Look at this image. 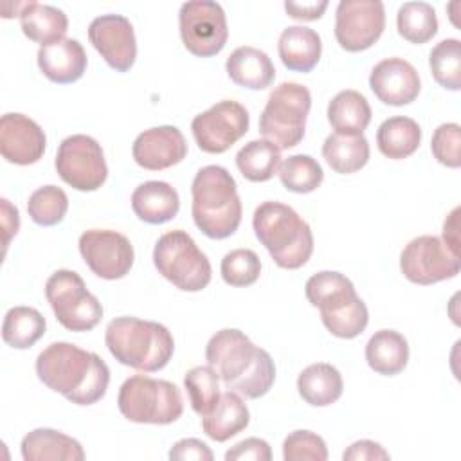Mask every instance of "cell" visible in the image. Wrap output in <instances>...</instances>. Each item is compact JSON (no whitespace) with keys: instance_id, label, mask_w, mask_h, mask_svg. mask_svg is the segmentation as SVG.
I'll return each mask as SVG.
<instances>
[{"instance_id":"cell-36","label":"cell","mask_w":461,"mask_h":461,"mask_svg":"<svg viewBox=\"0 0 461 461\" xmlns=\"http://www.w3.org/2000/svg\"><path fill=\"white\" fill-rule=\"evenodd\" d=\"M184 387L187 391L193 411L198 416H207L220 400V376L207 366H194L184 376Z\"/></svg>"},{"instance_id":"cell-4","label":"cell","mask_w":461,"mask_h":461,"mask_svg":"<svg viewBox=\"0 0 461 461\" xmlns=\"http://www.w3.org/2000/svg\"><path fill=\"white\" fill-rule=\"evenodd\" d=\"M104 342L117 362L142 373L164 369L175 353L173 335L164 324L128 315L108 322Z\"/></svg>"},{"instance_id":"cell-19","label":"cell","mask_w":461,"mask_h":461,"mask_svg":"<svg viewBox=\"0 0 461 461\" xmlns=\"http://www.w3.org/2000/svg\"><path fill=\"white\" fill-rule=\"evenodd\" d=\"M373 94L389 106L411 104L421 90V79L412 63L403 58H385L369 74Z\"/></svg>"},{"instance_id":"cell-16","label":"cell","mask_w":461,"mask_h":461,"mask_svg":"<svg viewBox=\"0 0 461 461\" xmlns=\"http://www.w3.org/2000/svg\"><path fill=\"white\" fill-rule=\"evenodd\" d=\"M79 252L86 267L101 279L115 281L124 277L135 259L131 241L110 229H90L79 236Z\"/></svg>"},{"instance_id":"cell-47","label":"cell","mask_w":461,"mask_h":461,"mask_svg":"<svg viewBox=\"0 0 461 461\" xmlns=\"http://www.w3.org/2000/svg\"><path fill=\"white\" fill-rule=\"evenodd\" d=\"M0 203H2V230H4V256H5L11 238L16 236L20 229V214H18V209L11 205L7 198H2Z\"/></svg>"},{"instance_id":"cell-28","label":"cell","mask_w":461,"mask_h":461,"mask_svg":"<svg viewBox=\"0 0 461 461\" xmlns=\"http://www.w3.org/2000/svg\"><path fill=\"white\" fill-rule=\"evenodd\" d=\"M367 366L384 376L402 373L409 362L407 339L394 330H378L366 344Z\"/></svg>"},{"instance_id":"cell-26","label":"cell","mask_w":461,"mask_h":461,"mask_svg":"<svg viewBox=\"0 0 461 461\" xmlns=\"http://www.w3.org/2000/svg\"><path fill=\"white\" fill-rule=\"evenodd\" d=\"M250 421V412L243 396L234 391H225L220 394L216 407L202 418V430L207 438L223 443L232 436L247 429Z\"/></svg>"},{"instance_id":"cell-34","label":"cell","mask_w":461,"mask_h":461,"mask_svg":"<svg viewBox=\"0 0 461 461\" xmlns=\"http://www.w3.org/2000/svg\"><path fill=\"white\" fill-rule=\"evenodd\" d=\"M236 166L247 180L267 182L279 171L281 149L265 139L250 140L236 153Z\"/></svg>"},{"instance_id":"cell-12","label":"cell","mask_w":461,"mask_h":461,"mask_svg":"<svg viewBox=\"0 0 461 461\" xmlns=\"http://www.w3.org/2000/svg\"><path fill=\"white\" fill-rule=\"evenodd\" d=\"M59 178L76 191H95L108 178V166L101 144L85 133L61 140L56 160Z\"/></svg>"},{"instance_id":"cell-40","label":"cell","mask_w":461,"mask_h":461,"mask_svg":"<svg viewBox=\"0 0 461 461\" xmlns=\"http://www.w3.org/2000/svg\"><path fill=\"white\" fill-rule=\"evenodd\" d=\"M220 272L229 286H250L259 279L261 261L250 249H234L223 256Z\"/></svg>"},{"instance_id":"cell-42","label":"cell","mask_w":461,"mask_h":461,"mask_svg":"<svg viewBox=\"0 0 461 461\" xmlns=\"http://www.w3.org/2000/svg\"><path fill=\"white\" fill-rule=\"evenodd\" d=\"M430 151L434 158L447 167L461 166V126L457 122L439 124L430 140Z\"/></svg>"},{"instance_id":"cell-11","label":"cell","mask_w":461,"mask_h":461,"mask_svg":"<svg viewBox=\"0 0 461 461\" xmlns=\"http://www.w3.org/2000/svg\"><path fill=\"white\" fill-rule=\"evenodd\" d=\"M178 29L184 47L198 58L216 56L229 38L225 11L212 0L184 2L178 11Z\"/></svg>"},{"instance_id":"cell-33","label":"cell","mask_w":461,"mask_h":461,"mask_svg":"<svg viewBox=\"0 0 461 461\" xmlns=\"http://www.w3.org/2000/svg\"><path fill=\"white\" fill-rule=\"evenodd\" d=\"M45 328V317L36 308L14 306L4 317L2 339L14 349H27L43 337Z\"/></svg>"},{"instance_id":"cell-17","label":"cell","mask_w":461,"mask_h":461,"mask_svg":"<svg viewBox=\"0 0 461 461\" xmlns=\"http://www.w3.org/2000/svg\"><path fill=\"white\" fill-rule=\"evenodd\" d=\"M88 40L101 58L117 72H128L137 59L131 22L122 14H101L88 25Z\"/></svg>"},{"instance_id":"cell-32","label":"cell","mask_w":461,"mask_h":461,"mask_svg":"<svg viewBox=\"0 0 461 461\" xmlns=\"http://www.w3.org/2000/svg\"><path fill=\"white\" fill-rule=\"evenodd\" d=\"M322 157L328 166L340 175H351L362 169L369 160V142L362 135L331 133L322 144Z\"/></svg>"},{"instance_id":"cell-8","label":"cell","mask_w":461,"mask_h":461,"mask_svg":"<svg viewBox=\"0 0 461 461\" xmlns=\"http://www.w3.org/2000/svg\"><path fill=\"white\" fill-rule=\"evenodd\" d=\"M310 108V90L301 83L285 81L268 95L259 115V133L279 149L294 148L304 137Z\"/></svg>"},{"instance_id":"cell-13","label":"cell","mask_w":461,"mask_h":461,"mask_svg":"<svg viewBox=\"0 0 461 461\" xmlns=\"http://www.w3.org/2000/svg\"><path fill=\"white\" fill-rule=\"evenodd\" d=\"M247 108L232 99H223L191 121L198 148L205 153H225L249 131Z\"/></svg>"},{"instance_id":"cell-6","label":"cell","mask_w":461,"mask_h":461,"mask_svg":"<svg viewBox=\"0 0 461 461\" xmlns=\"http://www.w3.org/2000/svg\"><path fill=\"white\" fill-rule=\"evenodd\" d=\"M304 294L310 304L319 308L321 321L331 335L355 339L366 330L369 322L367 306L344 274L335 270L317 272L306 281Z\"/></svg>"},{"instance_id":"cell-20","label":"cell","mask_w":461,"mask_h":461,"mask_svg":"<svg viewBox=\"0 0 461 461\" xmlns=\"http://www.w3.org/2000/svg\"><path fill=\"white\" fill-rule=\"evenodd\" d=\"M131 155L140 167L160 171L176 166L185 158L187 142L176 126H155L137 135L131 146Z\"/></svg>"},{"instance_id":"cell-31","label":"cell","mask_w":461,"mask_h":461,"mask_svg":"<svg viewBox=\"0 0 461 461\" xmlns=\"http://www.w3.org/2000/svg\"><path fill=\"white\" fill-rule=\"evenodd\" d=\"M421 142L420 124L405 115H394L385 119L376 131V146L380 153L393 160L411 157Z\"/></svg>"},{"instance_id":"cell-21","label":"cell","mask_w":461,"mask_h":461,"mask_svg":"<svg viewBox=\"0 0 461 461\" xmlns=\"http://www.w3.org/2000/svg\"><path fill=\"white\" fill-rule=\"evenodd\" d=\"M86 63V52L74 38H63L38 49V67L41 74L58 85H68L81 79Z\"/></svg>"},{"instance_id":"cell-14","label":"cell","mask_w":461,"mask_h":461,"mask_svg":"<svg viewBox=\"0 0 461 461\" xmlns=\"http://www.w3.org/2000/svg\"><path fill=\"white\" fill-rule=\"evenodd\" d=\"M461 263L438 236L423 234L411 240L400 254V270L414 285H434L459 274Z\"/></svg>"},{"instance_id":"cell-25","label":"cell","mask_w":461,"mask_h":461,"mask_svg":"<svg viewBox=\"0 0 461 461\" xmlns=\"http://www.w3.org/2000/svg\"><path fill=\"white\" fill-rule=\"evenodd\" d=\"M277 52L288 70L310 72L321 59L322 41L317 31L304 25H290L279 36Z\"/></svg>"},{"instance_id":"cell-43","label":"cell","mask_w":461,"mask_h":461,"mask_svg":"<svg viewBox=\"0 0 461 461\" xmlns=\"http://www.w3.org/2000/svg\"><path fill=\"white\" fill-rule=\"evenodd\" d=\"M270 445L261 438H247L225 452V461H270Z\"/></svg>"},{"instance_id":"cell-37","label":"cell","mask_w":461,"mask_h":461,"mask_svg":"<svg viewBox=\"0 0 461 461\" xmlns=\"http://www.w3.org/2000/svg\"><path fill=\"white\" fill-rule=\"evenodd\" d=\"M277 175L285 189L299 194L315 191L324 180V171L321 164L313 157L303 153L285 158L279 166Z\"/></svg>"},{"instance_id":"cell-22","label":"cell","mask_w":461,"mask_h":461,"mask_svg":"<svg viewBox=\"0 0 461 461\" xmlns=\"http://www.w3.org/2000/svg\"><path fill=\"white\" fill-rule=\"evenodd\" d=\"M131 209L139 220L160 225L173 220L180 209L176 189L162 180H148L131 193Z\"/></svg>"},{"instance_id":"cell-30","label":"cell","mask_w":461,"mask_h":461,"mask_svg":"<svg viewBox=\"0 0 461 461\" xmlns=\"http://www.w3.org/2000/svg\"><path fill=\"white\" fill-rule=\"evenodd\" d=\"M328 121L335 133L362 135L371 122V106L357 90H340L328 103Z\"/></svg>"},{"instance_id":"cell-35","label":"cell","mask_w":461,"mask_h":461,"mask_svg":"<svg viewBox=\"0 0 461 461\" xmlns=\"http://www.w3.org/2000/svg\"><path fill=\"white\" fill-rule=\"evenodd\" d=\"M398 34L409 43L421 45L430 41L438 32V16L427 2H405L396 13Z\"/></svg>"},{"instance_id":"cell-3","label":"cell","mask_w":461,"mask_h":461,"mask_svg":"<svg viewBox=\"0 0 461 461\" xmlns=\"http://www.w3.org/2000/svg\"><path fill=\"white\" fill-rule=\"evenodd\" d=\"M194 225L211 240L232 236L241 223V200L232 175L221 166H205L191 184Z\"/></svg>"},{"instance_id":"cell-2","label":"cell","mask_w":461,"mask_h":461,"mask_svg":"<svg viewBox=\"0 0 461 461\" xmlns=\"http://www.w3.org/2000/svg\"><path fill=\"white\" fill-rule=\"evenodd\" d=\"M38 378L76 405L97 403L108 389L106 362L70 342H52L36 358Z\"/></svg>"},{"instance_id":"cell-44","label":"cell","mask_w":461,"mask_h":461,"mask_svg":"<svg viewBox=\"0 0 461 461\" xmlns=\"http://www.w3.org/2000/svg\"><path fill=\"white\" fill-rule=\"evenodd\" d=\"M169 459L173 461H189V459H194V461H212L214 459V454L212 450L200 439L196 438H185V439H180L176 441L171 450H169Z\"/></svg>"},{"instance_id":"cell-23","label":"cell","mask_w":461,"mask_h":461,"mask_svg":"<svg viewBox=\"0 0 461 461\" xmlns=\"http://www.w3.org/2000/svg\"><path fill=\"white\" fill-rule=\"evenodd\" d=\"M22 457L25 461H83L81 443L59 430L40 427L23 436Z\"/></svg>"},{"instance_id":"cell-24","label":"cell","mask_w":461,"mask_h":461,"mask_svg":"<svg viewBox=\"0 0 461 461\" xmlns=\"http://www.w3.org/2000/svg\"><path fill=\"white\" fill-rule=\"evenodd\" d=\"M225 70L232 83L249 90H265L276 77V68L268 54L250 45L234 49L225 61Z\"/></svg>"},{"instance_id":"cell-18","label":"cell","mask_w":461,"mask_h":461,"mask_svg":"<svg viewBox=\"0 0 461 461\" xmlns=\"http://www.w3.org/2000/svg\"><path fill=\"white\" fill-rule=\"evenodd\" d=\"M47 146L41 126L23 113H5L0 119V153L16 166L36 164Z\"/></svg>"},{"instance_id":"cell-15","label":"cell","mask_w":461,"mask_h":461,"mask_svg":"<svg viewBox=\"0 0 461 461\" xmlns=\"http://www.w3.org/2000/svg\"><path fill=\"white\" fill-rule=\"evenodd\" d=\"M385 29L380 0H340L335 9V40L348 52H360L378 41Z\"/></svg>"},{"instance_id":"cell-10","label":"cell","mask_w":461,"mask_h":461,"mask_svg":"<svg viewBox=\"0 0 461 461\" xmlns=\"http://www.w3.org/2000/svg\"><path fill=\"white\" fill-rule=\"evenodd\" d=\"M45 297L58 322L68 331H90L103 319L101 301L74 270H56L45 283Z\"/></svg>"},{"instance_id":"cell-1","label":"cell","mask_w":461,"mask_h":461,"mask_svg":"<svg viewBox=\"0 0 461 461\" xmlns=\"http://www.w3.org/2000/svg\"><path fill=\"white\" fill-rule=\"evenodd\" d=\"M205 360L229 391L247 400L265 396L276 380V364L270 353L236 328L220 330L209 339Z\"/></svg>"},{"instance_id":"cell-46","label":"cell","mask_w":461,"mask_h":461,"mask_svg":"<svg viewBox=\"0 0 461 461\" xmlns=\"http://www.w3.org/2000/svg\"><path fill=\"white\" fill-rule=\"evenodd\" d=\"M328 2H285V11L288 13L290 18L294 20H304V22H312V20H319L322 16V13L326 11Z\"/></svg>"},{"instance_id":"cell-9","label":"cell","mask_w":461,"mask_h":461,"mask_svg":"<svg viewBox=\"0 0 461 461\" xmlns=\"http://www.w3.org/2000/svg\"><path fill=\"white\" fill-rule=\"evenodd\" d=\"M153 265L162 277L182 292H200L211 283L207 256L182 229L164 232L153 249Z\"/></svg>"},{"instance_id":"cell-29","label":"cell","mask_w":461,"mask_h":461,"mask_svg":"<svg viewBox=\"0 0 461 461\" xmlns=\"http://www.w3.org/2000/svg\"><path fill=\"white\" fill-rule=\"evenodd\" d=\"M20 25L22 32L31 41L45 47L65 38L68 31V18L54 5L27 2L20 13Z\"/></svg>"},{"instance_id":"cell-38","label":"cell","mask_w":461,"mask_h":461,"mask_svg":"<svg viewBox=\"0 0 461 461\" xmlns=\"http://www.w3.org/2000/svg\"><path fill=\"white\" fill-rule=\"evenodd\" d=\"M429 67L439 86L457 92L461 88V41L457 38L441 40L430 50Z\"/></svg>"},{"instance_id":"cell-27","label":"cell","mask_w":461,"mask_h":461,"mask_svg":"<svg viewBox=\"0 0 461 461\" xmlns=\"http://www.w3.org/2000/svg\"><path fill=\"white\" fill-rule=\"evenodd\" d=\"M297 391L308 405L328 407L342 396V375L328 362L310 364L297 376Z\"/></svg>"},{"instance_id":"cell-41","label":"cell","mask_w":461,"mask_h":461,"mask_svg":"<svg viewBox=\"0 0 461 461\" xmlns=\"http://www.w3.org/2000/svg\"><path fill=\"white\" fill-rule=\"evenodd\" d=\"M285 461H326L328 447L324 439L312 430H294L283 441Z\"/></svg>"},{"instance_id":"cell-39","label":"cell","mask_w":461,"mask_h":461,"mask_svg":"<svg viewBox=\"0 0 461 461\" xmlns=\"http://www.w3.org/2000/svg\"><path fill=\"white\" fill-rule=\"evenodd\" d=\"M68 211V196L58 185L38 187L27 202L31 220L41 227H52L63 221Z\"/></svg>"},{"instance_id":"cell-7","label":"cell","mask_w":461,"mask_h":461,"mask_svg":"<svg viewBox=\"0 0 461 461\" xmlns=\"http://www.w3.org/2000/svg\"><path fill=\"white\" fill-rule=\"evenodd\" d=\"M117 407L128 421L151 425H169L184 412L180 389L148 375H133L122 382Z\"/></svg>"},{"instance_id":"cell-48","label":"cell","mask_w":461,"mask_h":461,"mask_svg":"<svg viewBox=\"0 0 461 461\" xmlns=\"http://www.w3.org/2000/svg\"><path fill=\"white\" fill-rule=\"evenodd\" d=\"M457 214L459 207H456L445 220L443 223V243L456 254L459 256V223H457Z\"/></svg>"},{"instance_id":"cell-5","label":"cell","mask_w":461,"mask_h":461,"mask_svg":"<svg viewBox=\"0 0 461 461\" xmlns=\"http://www.w3.org/2000/svg\"><path fill=\"white\" fill-rule=\"evenodd\" d=\"M252 229L259 243L281 268H301L312 258V229L297 211L286 203L274 200L259 203L252 216Z\"/></svg>"},{"instance_id":"cell-45","label":"cell","mask_w":461,"mask_h":461,"mask_svg":"<svg viewBox=\"0 0 461 461\" xmlns=\"http://www.w3.org/2000/svg\"><path fill=\"white\" fill-rule=\"evenodd\" d=\"M344 461H378V459H389V452H385V448L371 439H360L351 443L344 454H342Z\"/></svg>"}]
</instances>
